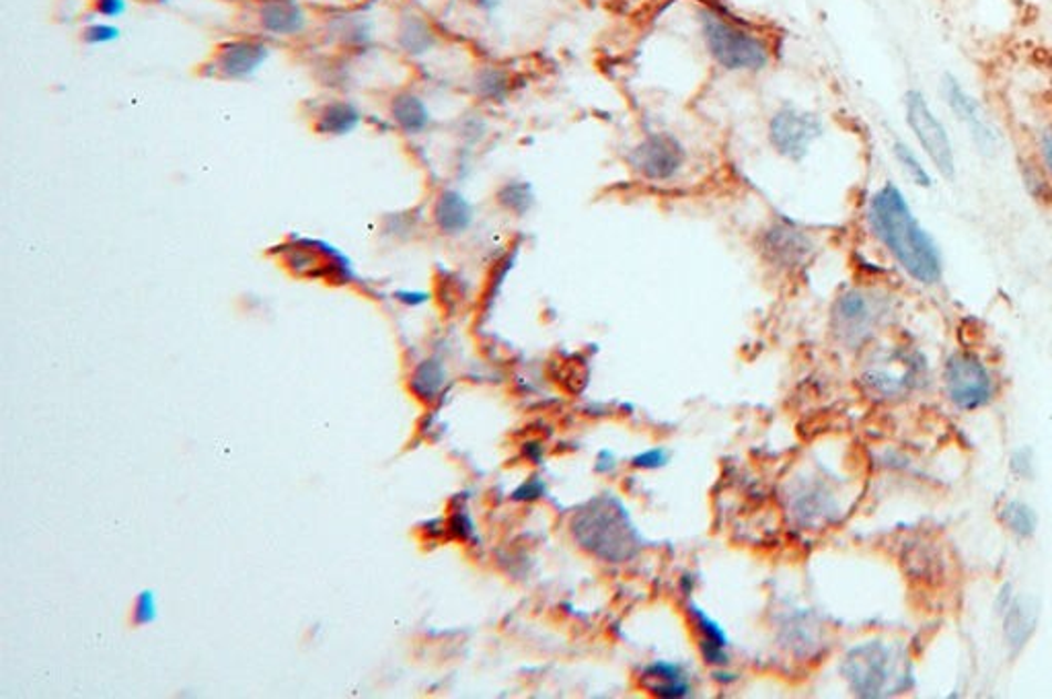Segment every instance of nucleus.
Masks as SVG:
<instances>
[{"label": "nucleus", "instance_id": "nucleus-32", "mask_svg": "<svg viewBox=\"0 0 1052 699\" xmlns=\"http://www.w3.org/2000/svg\"><path fill=\"white\" fill-rule=\"evenodd\" d=\"M448 531L451 535L461 539V542L470 543L477 537V527H475V521L471 513H467V508H456L455 513L451 514L448 518Z\"/></svg>", "mask_w": 1052, "mask_h": 699}, {"label": "nucleus", "instance_id": "nucleus-19", "mask_svg": "<svg viewBox=\"0 0 1052 699\" xmlns=\"http://www.w3.org/2000/svg\"><path fill=\"white\" fill-rule=\"evenodd\" d=\"M432 223L444 237H461L475 223V208L470 198L455 187H442L432 202Z\"/></svg>", "mask_w": 1052, "mask_h": 699}, {"label": "nucleus", "instance_id": "nucleus-18", "mask_svg": "<svg viewBox=\"0 0 1052 699\" xmlns=\"http://www.w3.org/2000/svg\"><path fill=\"white\" fill-rule=\"evenodd\" d=\"M687 611H689L693 628L698 631L699 655L703 658V662L710 665L713 669L728 667L730 665V655H728L730 638H728L724 626L713 615L708 614L698 600H689Z\"/></svg>", "mask_w": 1052, "mask_h": 699}, {"label": "nucleus", "instance_id": "nucleus-16", "mask_svg": "<svg viewBox=\"0 0 1052 699\" xmlns=\"http://www.w3.org/2000/svg\"><path fill=\"white\" fill-rule=\"evenodd\" d=\"M254 19L259 31L271 38H297L309 25L299 0H257Z\"/></svg>", "mask_w": 1052, "mask_h": 699}, {"label": "nucleus", "instance_id": "nucleus-2", "mask_svg": "<svg viewBox=\"0 0 1052 699\" xmlns=\"http://www.w3.org/2000/svg\"><path fill=\"white\" fill-rule=\"evenodd\" d=\"M571 537L586 554L611 564L640 554V531L633 516L626 504L611 494H600L574 514Z\"/></svg>", "mask_w": 1052, "mask_h": 699}, {"label": "nucleus", "instance_id": "nucleus-37", "mask_svg": "<svg viewBox=\"0 0 1052 699\" xmlns=\"http://www.w3.org/2000/svg\"><path fill=\"white\" fill-rule=\"evenodd\" d=\"M1010 467L1013 475L1020 480H1032L1034 475V455L1030 449H1018L1010 459Z\"/></svg>", "mask_w": 1052, "mask_h": 699}, {"label": "nucleus", "instance_id": "nucleus-42", "mask_svg": "<svg viewBox=\"0 0 1052 699\" xmlns=\"http://www.w3.org/2000/svg\"><path fill=\"white\" fill-rule=\"evenodd\" d=\"M475 7H479L482 11H494L498 9L499 0H471Z\"/></svg>", "mask_w": 1052, "mask_h": 699}, {"label": "nucleus", "instance_id": "nucleus-12", "mask_svg": "<svg viewBox=\"0 0 1052 699\" xmlns=\"http://www.w3.org/2000/svg\"><path fill=\"white\" fill-rule=\"evenodd\" d=\"M270 45L261 38H235L214 48L210 60L199 69V74L216 81H247L268 62Z\"/></svg>", "mask_w": 1052, "mask_h": 699}, {"label": "nucleus", "instance_id": "nucleus-1", "mask_svg": "<svg viewBox=\"0 0 1052 699\" xmlns=\"http://www.w3.org/2000/svg\"><path fill=\"white\" fill-rule=\"evenodd\" d=\"M868 227L896 266L921 286H936L943 278L939 245L912 213L903 189L886 182L868 202Z\"/></svg>", "mask_w": 1052, "mask_h": 699}, {"label": "nucleus", "instance_id": "nucleus-29", "mask_svg": "<svg viewBox=\"0 0 1052 699\" xmlns=\"http://www.w3.org/2000/svg\"><path fill=\"white\" fill-rule=\"evenodd\" d=\"M1020 177L1024 182L1025 192L1036 198V201H1049L1052 198V179L1049 173L1042 169L1036 157H1024L1018 163Z\"/></svg>", "mask_w": 1052, "mask_h": 699}, {"label": "nucleus", "instance_id": "nucleus-24", "mask_svg": "<svg viewBox=\"0 0 1052 699\" xmlns=\"http://www.w3.org/2000/svg\"><path fill=\"white\" fill-rule=\"evenodd\" d=\"M446 383H448V371L441 358L427 357L413 367L410 389L417 400L426 401V403L439 400L446 389Z\"/></svg>", "mask_w": 1052, "mask_h": 699}, {"label": "nucleus", "instance_id": "nucleus-27", "mask_svg": "<svg viewBox=\"0 0 1052 699\" xmlns=\"http://www.w3.org/2000/svg\"><path fill=\"white\" fill-rule=\"evenodd\" d=\"M999 521L1018 539H1030L1039 528V516L1034 508L1022 500L1003 502V506L999 508Z\"/></svg>", "mask_w": 1052, "mask_h": 699}, {"label": "nucleus", "instance_id": "nucleus-30", "mask_svg": "<svg viewBox=\"0 0 1052 699\" xmlns=\"http://www.w3.org/2000/svg\"><path fill=\"white\" fill-rule=\"evenodd\" d=\"M132 619L136 626H151L158 619V599L155 590H141L138 597L134 599V609H132Z\"/></svg>", "mask_w": 1052, "mask_h": 699}, {"label": "nucleus", "instance_id": "nucleus-25", "mask_svg": "<svg viewBox=\"0 0 1052 699\" xmlns=\"http://www.w3.org/2000/svg\"><path fill=\"white\" fill-rule=\"evenodd\" d=\"M494 198H496V204L504 213L516 216V218H523L535 208L537 192H535V186L530 182L520 179V177H513V179H506L504 184H499Z\"/></svg>", "mask_w": 1052, "mask_h": 699}, {"label": "nucleus", "instance_id": "nucleus-15", "mask_svg": "<svg viewBox=\"0 0 1052 699\" xmlns=\"http://www.w3.org/2000/svg\"><path fill=\"white\" fill-rule=\"evenodd\" d=\"M997 611L1001 615V629L1008 648L1013 655L1022 652L1036 631V605L1032 599L1013 593L1011 586H1003L997 597Z\"/></svg>", "mask_w": 1052, "mask_h": 699}, {"label": "nucleus", "instance_id": "nucleus-5", "mask_svg": "<svg viewBox=\"0 0 1052 699\" xmlns=\"http://www.w3.org/2000/svg\"><path fill=\"white\" fill-rule=\"evenodd\" d=\"M896 300L890 292L869 286L843 290L831 309V331L847 350H862L895 319Z\"/></svg>", "mask_w": 1052, "mask_h": 699}, {"label": "nucleus", "instance_id": "nucleus-39", "mask_svg": "<svg viewBox=\"0 0 1052 699\" xmlns=\"http://www.w3.org/2000/svg\"><path fill=\"white\" fill-rule=\"evenodd\" d=\"M128 0H95L93 11L103 17V19H117L126 13Z\"/></svg>", "mask_w": 1052, "mask_h": 699}, {"label": "nucleus", "instance_id": "nucleus-33", "mask_svg": "<svg viewBox=\"0 0 1052 699\" xmlns=\"http://www.w3.org/2000/svg\"><path fill=\"white\" fill-rule=\"evenodd\" d=\"M117 38H120V29L115 28L114 23H105V21L89 23L83 31V42L89 45H105V43L115 42Z\"/></svg>", "mask_w": 1052, "mask_h": 699}, {"label": "nucleus", "instance_id": "nucleus-23", "mask_svg": "<svg viewBox=\"0 0 1052 699\" xmlns=\"http://www.w3.org/2000/svg\"><path fill=\"white\" fill-rule=\"evenodd\" d=\"M514 91V79L510 72L502 66H482L475 71L471 79V93L475 100L492 103V105H502L510 100Z\"/></svg>", "mask_w": 1052, "mask_h": 699}, {"label": "nucleus", "instance_id": "nucleus-40", "mask_svg": "<svg viewBox=\"0 0 1052 699\" xmlns=\"http://www.w3.org/2000/svg\"><path fill=\"white\" fill-rule=\"evenodd\" d=\"M619 470V455L611 449L598 451L597 461H595V471L598 475H612Z\"/></svg>", "mask_w": 1052, "mask_h": 699}, {"label": "nucleus", "instance_id": "nucleus-13", "mask_svg": "<svg viewBox=\"0 0 1052 699\" xmlns=\"http://www.w3.org/2000/svg\"><path fill=\"white\" fill-rule=\"evenodd\" d=\"M759 251L769 266L783 271L802 268L814 254V239L796 223L780 218L765 227L759 237Z\"/></svg>", "mask_w": 1052, "mask_h": 699}, {"label": "nucleus", "instance_id": "nucleus-22", "mask_svg": "<svg viewBox=\"0 0 1052 699\" xmlns=\"http://www.w3.org/2000/svg\"><path fill=\"white\" fill-rule=\"evenodd\" d=\"M398 45L408 56H426L439 45V35L422 14L408 13L399 21Z\"/></svg>", "mask_w": 1052, "mask_h": 699}, {"label": "nucleus", "instance_id": "nucleus-7", "mask_svg": "<svg viewBox=\"0 0 1052 699\" xmlns=\"http://www.w3.org/2000/svg\"><path fill=\"white\" fill-rule=\"evenodd\" d=\"M941 386L948 401L960 412H979L997 393L996 374L972 350H956L946 358Z\"/></svg>", "mask_w": 1052, "mask_h": 699}, {"label": "nucleus", "instance_id": "nucleus-4", "mask_svg": "<svg viewBox=\"0 0 1052 699\" xmlns=\"http://www.w3.org/2000/svg\"><path fill=\"white\" fill-rule=\"evenodd\" d=\"M699 25L703 43L718 66L730 72H761L771 62V45L767 40L730 14L703 7L699 11Z\"/></svg>", "mask_w": 1052, "mask_h": 699}, {"label": "nucleus", "instance_id": "nucleus-35", "mask_svg": "<svg viewBox=\"0 0 1052 699\" xmlns=\"http://www.w3.org/2000/svg\"><path fill=\"white\" fill-rule=\"evenodd\" d=\"M1036 161L1052 179V122L1040 130L1036 136Z\"/></svg>", "mask_w": 1052, "mask_h": 699}, {"label": "nucleus", "instance_id": "nucleus-6", "mask_svg": "<svg viewBox=\"0 0 1052 699\" xmlns=\"http://www.w3.org/2000/svg\"><path fill=\"white\" fill-rule=\"evenodd\" d=\"M931 369L927 357L915 346H893L880 350L862 371L859 383L871 400L895 403L924 391Z\"/></svg>", "mask_w": 1052, "mask_h": 699}, {"label": "nucleus", "instance_id": "nucleus-8", "mask_svg": "<svg viewBox=\"0 0 1052 699\" xmlns=\"http://www.w3.org/2000/svg\"><path fill=\"white\" fill-rule=\"evenodd\" d=\"M905 103V117L917 144L921 146L925 158L931 163V167L948 182L956 177V148H953L952 136L941 122V117L936 114L929 100L925 97L924 91L919 89H909L903 97Z\"/></svg>", "mask_w": 1052, "mask_h": 699}, {"label": "nucleus", "instance_id": "nucleus-36", "mask_svg": "<svg viewBox=\"0 0 1052 699\" xmlns=\"http://www.w3.org/2000/svg\"><path fill=\"white\" fill-rule=\"evenodd\" d=\"M487 132L484 120L479 115H465L458 126V136L467 144L479 143Z\"/></svg>", "mask_w": 1052, "mask_h": 699}, {"label": "nucleus", "instance_id": "nucleus-38", "mask_svg": "<svg viewBox=\"0 0 1052 699\" xmlns=\"http://www.w3.org/2000/svg\"><path fill=\"white\" fill-rule=\"evenodd\" d=\"M393 299L398 300L399 305H403V307H408V309H420V307H424V305H427V302H430V299H432V295H430V292H426V290H415V288H401V290H398V292L393 295Z\"/></svg>", "mask_w": 1052, "mask_h": 699}, {"label": "nucleus", "instance_id": "nucleus-43", "mask_svg": "<svg viewBox=\"0 0 1052 699\" xmlns=\"http://www.w3.org/2000/svg\"><path fill=\"white\" fill-rule=\"evenodd\" d=\"M693 588H695V578L689 576V574H684L683 578H681V590H684V595H691Z\"/></svg>", "mask_w": 1052, "mask_h": 699}, {"label": "nucleus", "instance_id": "nucleus-21", "mask_svg": "<svg viewBox=\"0 0 1052 699\" xmlns=\"http://www.w3.org/2000/svg\"><path fill=\"white\" fill-rule=\"evenodd\" d=\"M386 114H389V120L393 122V126L405 136H422L434 124L426 100L422 95H417L415 91H408V89L398 91L389 100Z\"/></svg>", "mask_w": 1052, "mask_h": 699}, {"label": "nucleus", "instance_id": "nucleus-20", "mask_svg": "<svg viewBox=\"0 0 1052 699\" xmlns=\"http://www.w3.org/2000/svg\"><path fill=\"white\" fill-rule=\"evenodd\" d=\"M364 114L354 101L345 97H329L314 105L311 114V129L323 138H343L352 134L362 124Z\"/></svg>", "mask_w": 1052, "mask_h": 699}, {"label": "nucleus", "instance_id": "nucleus-11", "mask_svg": "<svg viewBox=\"0 0 1052 699\" xmlns=\"http://www.w3.org/2000/svg\"><path fill=\"white\" fill-rule=\"evenodd\" d=\"M941 95L950 114L956 117V122L967 130L968 138L977 146V151L984 157L996 155L1001 144V136L993 120L982 107L981 101L977 100L953 74H943Z\"/></svg>", "mask_w": 1052, "mask_h": 699}, {"label": "nucleus", "instance_id": "nucleus-34", "mask_svg": "<svg viewBox=\"0 0 1052 699\" xmlns=\"http://www.w3.org/2000/svg\"><path fill=\"white\" fill-rule=\"evenodd\" d=\"M547 482L540 477V475H530L528 480H525L523 484L518 485L513 492L514 502H523V504H528V502H537V500L543 498L547 494Z\"/></svg>", "mask_w": 1052, "mask_h": 699}, {"label": "nucleus", "instance_id": "nucleus-44", "mask_svg": "<svg viewBox=\"0 0 1052 699\" xmlns=\"http://www.w3.org/2000/svg\"><path fill=\"white\" fill-rule=\"evenodd\" d=\"M144 2H153V4H163V2H167V0H144Z\"/></svg>", "mask_w": 1052, "mask_h": 699}, {"label": "nucleus", "instance_id": "nucleus-9", "mask_svg": "<svg viewBox=\"0 0 1052 699\" xmlns=\"http://www.w3.org/2000/svg\"><path fill=\"white\" fill-rule=\"evenodd\" d=\"M767 134L769 144L780 157L800 163L811 155L812 146L823 138L825 124L814 112L785 103L771 115Z\"/></svg>", "mask_w": 1052, "mask_h": 699}, {"label": "nucleus", "instance_id": "nucleus-31", "mask_svg": "<svg viewBox=\"0 0 1052 699\" xmlns=\"http://www.w3.org/2000/svg\"><path fill=\"white\" fill-rule=\"evenodd\" d=\"M631 467L640 471L664 470L670 463V453L664 446H650L643 449L638 455L631 458Z\"/></svg>", "mask_w": 1052, "mask_h": 699}, {"label": "nucleus", "instance_id": "nucleus-41", "mask_svg": "<svg viewBox=\"0 0 1052 699\" xmlns=\"http://www.w3.org/2000/svg\"><path fill=\"white\" fill-rule=\"evenodd\" d=\"M523 455L528 459V463H537V465H539V463H543V459H545V446H543L540 441H528V443H525V446H523Z\"/></svg>", "mask_w": 1052, "mask_h": 699}, {"label": "nucleus", "instance_id": "nucleus-3", "mask_svg": "<svg viewBox=\"0 0 1052 699\" xmlns=\"http://www.w3.org/2000/svg\"><path fill=\"white\" fill-rule=\"evenodd\" d=\"M840 675L857 698H888L915 686L905 648L884 640L854 646L840 662Z\"/></svg>", "mask_w": 1052, "mask_h": 699}, {"label": "nucleus", "instance_id": "nucleus-28", "mask_svg": "<svg viewBox=\"0 0 1052 699\" xmlns=\"http://www.w3.org/2000/svg\"><path fill=\"white\" fill-rule=\"evenodd\" d=\"M893 155H895L898 167L907 173V177L915 186L924 187V189L934 186V175L927 169L924 158L919 157V153L909 143L895 141L893 143Z\"/></svg>", "mask_w": 1052, "mask_h": 699}, {"label": "nucleus", "instance_id": "nucleus-26", "mask_svg": "<svg viewBox=\"0 0 1052 699\" xmlns=\"http://www.w3.org/2000/svg\"><path fill=\"white\" fill-rule=\"evenodd\" d=\"M787 644L800 655H816L825 646V629L811 614H797L790 619Z\"/></svg>", "mask_w": 1052, "mask_h": 699}, {"label": "nucleus", "instance_id": "nucleus-17", "mask_svg": "<svg viewBox=\"0 0 1052 699\" xmlns=\"http://www.w3.org/2000/svg\"><path fill=\"white\" fill-rule=\"evenodd\" d=\"M640 683L650 696L660 699H687L693 696V677L683 662L656 658L643 667Z\"/></svg>", "mask_w": 1052, "mask_h": 699}, {"label": "nucleus", "instance_id": "nucleus-10", "mask_svg": "<svg viewBox=\"0 0 1052 699\" xmlns=\"http://www.w3.org/2000/svg\"><path fill=\"white\" fill-rule=\"evenodd\" d=\"M687 163L684 144L670 132H650L627 155L629 169L643 182L669 184Z\"/></svg>", "mask_w": 1052, "mask_h": 699}, {"label": "nucleus", "instance_id": "nucleus-14", "mask_svg": "<svg viewBox=\"0 0 1052 699\" xmlns=\"http://www.w3.org/2000/svg\"><path fill=\"white\" fill-rule=\"evenodd\" d=\"M790 511L802 527L823 528L839 521L843 504L837 490L823 477L814 475V480L802 482V485L794 490Z\"/></svg>", "mask_w": 1052, "mask_h": 699}]
</instances>
